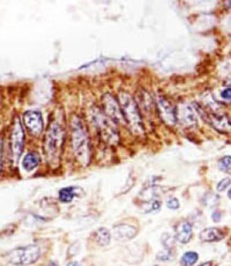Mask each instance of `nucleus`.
<instances>
[{"label": "nucleus", "mask_w": 231, "mask_h": 266, "mask_svg": "<svg viewBox=\"0 0 231 266\" xmlns=\"http://www.w3.org/2000/svg\"><path fill=\"white\" fill-rule=\"evenodd\" d=\"M90 121L98 132V135L108 145L116 146L119 142V134L117 131V124L104 114L100 108L92 106L90 109Z\"/></svg>", "instance_id": "obj_4"}, {"label": "nucleus", "mask_w": 231, "mask_h": 266, "mask_svg": "<svg viewBox=\"0 0 231 266\" xmlns=\"http://www.w3.org/2000/svg\"><path fill=\"white\" fill-rule=\"evenodd\" d=\"M156 110L160 115V118L163 121L164 124L173 126L178 122L177 119V108H174L173 102L166 96L158 94L156 99Z\"/></svg>", "instance_id": "obj_6"}, {"label": "nucleus", "mask_w": 231, "mask_h": 266, "mask_svg": "<svg viewBox=\"0 0 231 266\" xmlns=\"http://www.w3.org/2000/svg\"><path fill=\"white\" fill-rule=\"evenodd\" d=\"M199 266H214L213 262H204L202 263V264H200Z\"/></svg>", "instance_id": "obj_28"}, {"label": "nucleus", "mask_w": 231, "mask_h": 266, "mask_svg": "<svg viewBox=\"0 0 231 266\" xmlns=\"http://www.w3.org/2000/svg\"><path fill=\"white\" fill-rule=\"evenodd\" d=\"M201 115L203 116L207 123H209L216 131L221 133H231V121L229 117H227L226 115H220V114H208V112L202 111Z\"/></svg>", "instance_id": "obj_10"}, {"label": "nucleus", "mask_w": 231, "mask_h": 266, "mask_svg": "<svg viewBox=\"0 0 231 266\" xmlns=\"http://www.w3.org/2000/svg\"><path fill=\"white\" fill-rule=\"evenodd\" d=\"M221 98L226 101H231V87L224 88L222 92H221Z\"/></svg>", "instance_id": "obj_26"}, {"label": "nucleus", "mask_w": 231, "mask_h": 266, "mask_svg": "<svg viewBox=\"0 0 231 266\" xmlns=\"http://www.w3.org/2000/svg\"><path fill=\"white\" fill-rule=\"evenodd\" d=\"M199 259V255L196 251H187L181 256L180 264L183 266H193Z\"/></svg>", "instance_id": "obj_19"}, {"label": "nucleus", "mask_w": 231, "mask_h": 266, "mask_svg": "<svg viewBox=\"0 0 231 266\" xmlns=\"http://www.w3.org/2000/svg\"><path fill=\"white\" fill-rule=\"evenodd\" d=\"M193 228L189 221H181L176 227V239L179 243L186 244L192 238Z\"/></svg>", "instance_id": "obj_13"}, {"label": "nucleus", "mask_w": 231, "mask_h": 266, "mask_svg": "<svg viewBox=\"0 0 231 266\" xmlns=\"http://www.w3.org/2000/svg\"><path fill=\"white\" fill-rule=\"evenodd\" d=\"M158 189H160V188H157V186H155V185L148 186V188L144 189V190L141 191L140 196H141V197H144L148 201L156 200L155 198L158 197V195H160V190H158Z\"/></svg>", "instance_id": "obj_20"}, {"label": "nucleus", "mask_w": 231, "mask_h": 266, "mask_svg": "<svg viewBox=\"0 0 231 266\" xmlns=\"http://www.w3.org/2000/svg\"><path fill=\"white\" fill-rule=\"evenodd\" d=\"M213 220L215 222H219L221 220V213L220 212H214L213 213Z\"/></svg>", "instance_id": "obj_27"}, {"label": "nucleus", "mask_w": 231, "mask_h": 266, "mask_svg": "<svg viewBox=\"0 0 231 266\" xmlns=\"http://www.w3.org/2000/svg\"><path fill=\"white\" fill-rule=\"evenodd\" d=\"M120 108L123 110V115L126 122V125L130 129L132 134L135 137H144V126L141 117V111L139 108L135 99L126 92H120L118 94Z\"/></svg>", "instance_id": "obj_3"}, {"label": "nucleus", "mask_w": 231, "mask_h": 266, "mask_svg": "<svg viewBox=\"0 0 231 266\" xmlns=\"http://www.w3.org/2000/svg\"><path fill=\"white\" fill-rule=\"evenodd\" d=\"M65 140V123L61 112H56L50 118L44 137V153L51 166L57 167L60 161L61 149Z\"/></svg>", "instance_id": "obj_1"}, {"label": "nucleus", "mask_w": 231, "mask_h": 266, "mask_svg": "<svg viewBox=\"0 0 231 266\" xmlns=\"http://www.w3.org/2000/svg\"><path fill=\"white\" fill-rule=\"evenodd\" d=\"M156 258L158 259V261H162V262H167V261H170L171 258H173V255H171V250H164V251H161L158 252Z\"/></svg>", "instance_id": "obj_24"}, {"label": "nucleus", "mask_w": 231, "mask_h": 266, "mask_svg": "<svg viewBox=\"0 0 231 266\" xmlns=\"http://www.w3.org/2000/svg\"><path fill=\"white\" fill-rule=\"evenodd\" d=\"M228 197H229L231 199V189H230L229 191H228Z\"/></svg>", "instance_id": "obj_30"}, {"label": "nucleus", "mask_w": 231, "mask_h": 266, "mask_svg": "<svg viewBox=\"0 0 231 266\" xmlns=\"http://www.w3.org/2000/svg\"><path fill=\"white\" fill-rule=\"evenodd\" d=\"M94 238L95 242H96L98 245H102V247H103V245H108L110 243L111 234L108 229L100 228L94 233Z\"/></svg>", "instance_id": "obj_18"}, {"label": "nucleus", "mask_w": 231, "mask_h": 266, "mask_svg": "<svg viewBox=\"0 0 231 266\" xmlns=\"http://www.w3.org/2000/svg\"><path fill=\"white\" fill-rule=\"evenodd\" d=\"M220 169L222 171H230L231 170V155L223 156L219 161Z\"/></svg>", "instance_id": "obj_21"}, {"label": "nucleus", "mask_w": 231, "mask_h": 266, "mask_svg": "<svg viewBox=\"0 0 231 266\" xmlns=\"http://www.w3.org/2000/svg\"><path fill=\"white\" fill-rule=\"evenodd\" d=\"M153 266H158V265H153Z\"/></svg>", "instance_id": "obj_31"}, {"label": "nucleus", "mask_w": 231, "mask_h": 266, "mask_svg": "<svg viewBox=\"0 0 231 266\" xmlns=\"http://www.w3.org/2000/svg\"><path fill=\"white\" fill-rule=\"evenodd\" d=\"M177 119L185 126H194L198 122L197 109L191 104H180L177 108Z\"/></svg>", "instance_id": "obj_11"}, {"label": "nucleus", "mask_w": 231, "mask_h": 266, "mask_svg": "<svg viewBox=\"0 0 231 266\" xmlns=\"http://www.w3.org/2000/svg\"><path fill=\"white\" fill-rule=\"evenodd\" d=\"M71 139L72 149L78 162L86 167L91 158V147L89 134L85 122L78 115H73L71 119Z\"/></svg>", "instance_id": "obj_2"}, {"label": "nucleus", "mask_w": 231, "mask_h": 266, "mask_svg": "<svg viewBox=\"0 0 231 266\" xmlns=\"http://www.w3.org/2000/svg\"><path fill=\"white\" fill-rule=\"evenodd\" d=\"M161 207V202L158 200H151V201H148L146 205H144V211L146 213H151V212H156L160 209Z\"/></svg>", "instance_id": "obj_22"}, {"label": "nucleus", "mask_w": 231, "mask_h": 266, "mask_svg": "<svg viewBox=\"0 0 231 266\" xmlns=\"http://www.w3.org/2000/svg\"><path fill=\"white\" fill-rule=\"evenodd\" d=\"M79 192V189L75 186H66L59 190V200L62 202H71L73 200L74 197H77Z\"/></svg>", "instance_id": "obj_17"}, {"label": "nucleus", "mask_w": 231, "mask_h": 266, "mask_svg": "<svg viewBox=\"0 0 231 266\" xmlns=\"http://www.w3.org/2000/svg\"><path fill=\"white\" fill-rule=\"evenodd\" d=\"M102 105H103L104 114L112 119L116 124H126L119 101L116 100L114 95L104 94L102 96Z\"/></svg>", "instance_id": "obj_7"}, {"label": "nucleus", "mask_w": 231, "mask_h": 266, "mask_svg": "<svg viewBox=\"0 0 231 266\" xmlns=\"http://www.w3.org/2000/svg\"><path fill=\"white\" fill-rule=\"evenodd\" d=\"M11 146L13 158L18 160L22 154L23 146H25V131H23L22 124L20 122L19 117L14 118L12 128V135H11Z\"/></svg>", "instance_id": "obj_8"}, {"label": "nucleus", "mask_w": 231, "mask_h": 266, "mask_svg": "<svg viewBox=\"0 0 231 266\" xmlns=\"http://www.w3.org/2000/svg\"><path fill=\"white\" fill-rule=\"evenodd\" d=\"M230 184H231V179L229 177H226V178L221 179V181L217 183L216 190L219 192H222L224 190H227V188H229Z\"/></svg>", "instance_id": "obj_23"}, {"label": "nucleus", "mask_w": 231, "mask_h": 266, "mask_svg": "<svg viewBox=\"0 0 231 266\" xmlns=\"http://www.w3.org/2000/svg\"><path fill=\"white\" fill-rule=\"evenodd\" d=\"M39 256H41V249L37 245H27L9 251L6 258L11 264L14 265H30L37 261Z\"/></svg>", "instance_id": "obj_5"}, {"label": "nucleus", "mask_w": 231, "mask_h": 266, "mask_svg": "<svg viewBox=\"0 0 231 266\" xmlns=\"http://www.w3.org/2000/svg\"><path fill=\"white\" fill-rule=\"evenodd\" d=\"M137 228L133 227L131 225L126 224H121L117 225L114 228V234L115 237L117 239H120V241H125V239H131L133 238L135 235H137Z\"/></svg>", "instance_id": "obj_14"}, {"label": "nucleus", "mask_w": 231, "mask_h": 266, "mask_svg": "<svg viewBox=\"0 0 231 266\" xmlns=\"http://www.w3.org/2000/svg\"><path fill=\"white\" fill-rule=\"evenodd\" d=\"M135 101H137L139 108H140V111H144V114L147 116L153 114L151 111H153L154 108H156V103H154L151 95L148 92L144 91V89L137 93V100Z\"/></svg>", "instance_id": "obj_12"}, {"label": "nucleus", "mask_w": 231, "mask_h": 266, "mask_svg": "<svg viewBox=\"0 0 231 266\" xmlns=\"http://www.w3.org/2000/svg\"><path fill=\"white\" fill-rule=\"evenodd\" d=\"M23 123L31 135L37 137L43 131V116L39 111H26L23 114Z\"/></svg>", "instance_id": "obj_9"}, {"label": "nucleus", "mask_w": 231, "mask_h": 266, "mask_svg": "<svg viewBox=\"0 0 231 266\" xmlns=\"http://www.w3.org/2000/svg\"><path fill=\"white\" fill-rule=\"evenodd\" d=\"M67 266H81V265L79 264L78 262H71V263H68Z\"/></svg>", "instance_id": "obj_29"}, {"label": "nucleus", "mask_w": 231, "mask_h": 266, "mask_svg": "<svg viewBox=\"0 0 231 266\" xmlns=\"http://www.w3.org/2000/svg\"><path fill=\"white\" fill-rule=\"evenodd\" d=\"M224 232L220 228H206L200 233V239L206 243H213V242H219L224 237Z\"/></svg>", "instance_id": "obj_15"}, {"label": "nucleus", "mask_w": 231, "mask_h": 266, "mask_svg": "<svg viewBox=\"0 0 231 266\" xmlns=\"http://www.w3.org/2000/svg\"><path fill=\"white\" fill-rule=\"evenodd\" d=\"M39 165V155L35 152L28 153L22 160V167L25 170L31 171Z\"/></svg>", "instance_id": "obj_16"}, {"label": "nucleus", "mask_w": 231, "mask_h": 266, "mask_svg": "<svg viewBox=\"0 0 231 266\" xmlns=\"http://www.w3.org/2000/svg\"><path fill=\"white\" fill-rule=\"evenodd\" d=\"M167 206H168V208H170V209H178L179 208L180 204H179V200H178L176 197H170L167 200Z\"/></svg>", "instance_id": "obj_25"}]
</instances>
